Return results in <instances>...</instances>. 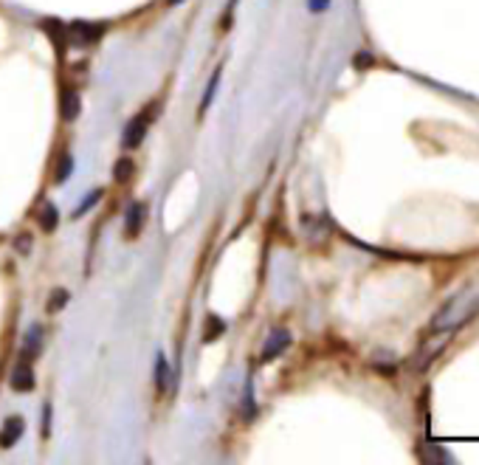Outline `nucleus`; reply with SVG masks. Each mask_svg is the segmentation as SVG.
Listing matches in <instances>:
<instances>
[{"label": "nucleus", "instance_id": "7ed1b4c3", "mask_svg": "<svg viewBox=\"0 0 479 465\" xmlns=\"http://www.w3.org/2000/svg\"><path fill=\"white\" fill-rule=\"evenodd\" d=\"M23 431H26L23 417H18V414L6 417V420H4V431H0V445H4V448H12V445L20 440Z\"/></svg>", "mask_w": 479, "mask_h": 465}, {"label": "nucleus", "instance_id": "4468645a", "mask_svg": "<svg viewBox=\"0 0 479 465\" xmlns=\"http://www.w3.org/2000/svg\"><path fill=\"white\" fill-rule=\"evenodd\" d=\"M68 299H71V294H68V291H54V296H51V302H48V310H51V313H54V310H60Z\"/></svg>", "mask_w": 479, "mask_h": 465}, {"label": "nucleus", "instance_id": "6e6552de", "mask_svg": "<svg viewBox=\"0 0 479 465\" xmlns=\"http://www.w3.org/2000/svg\"><path fill=\"white\" fill-rule=\"evenodd\" d=\"M133 172H136V164H133L130 158H119L116 166H113V178H116L119 183H127V181L133 178Z\"/></svg>", "mask_w": 479, "mask_h": 465}, {"label": "nucleus", "instance_id": "ddd939ff", "mask_svg": "<svg viewBox=\"0 0 479 465\" xmlns=\"http://www.w3.org/2000/svg\"><path fill=\"white\" fill-rule=\"evenodd\" d=\"M71 172H74V158H71V155H63V158H60V169H57V183H63Z\"/></svg>", "mask_w": 479, "mask_h": 465}, {"label": "nucleus", "instance_id": "dca6fc26", "mask_svg": "<svg viewBox=\"0 0 479 465\" xmlns=\"http://www.w3.org/2000/svg\"><path fill=\"white\" fill-rule=\"evenodd\" d=\"M48 428H51V409L46 406V414H43V434H48Z\"/></svg>", "mask_w": 479, "mask_h": 465}, {"label": "nucleus", "instance_id": "0eeeda50", "mask_svg": "<svg viewBox=\"0 0 479 465\" xmlns=\"http://www.w3.org/2000/svg\"><path fill=\"white\" fill-rule=\"evenodd\" d=\"M141 223H144V206H141V203H133L130 211H127V223H124L130 237H136L138 231H141Z\"/></svg>", "mask_w": 479, "mask_h": 465}, {"label": "nucleus", "instance_id": "20e7f679", "mask_svg": "<svg viewBox=\"0 0 479 465\" xmlns=\"http://www.w3.org/2000/svg\"><path fill=\"white\" fill-rule=\"evenodd\" d=\"M12 386H15L18 392H32V389H34V372H32V361L20 358V364H18V367H15V372H12Z\"/></svg>", "mask_w": 479, "mask_h": 465}, {"label": "nucleus", "instance_id": "423d86ee", "mask_svg": "<svg viewBox=\"0 0 479 465\" xmlns=\"http://www.w3.org/2000/svg\"><path fill=\"white\" fill-rule=\"evenodd\" d=\"M79 96H77V91H71V88H65L63 91V96H60V110H63V119H77L79 116Z\"/></svg>", "mask_w": 479, "mask_h": 465}, {"label": "nucleus", "instance_id": "f8f14e48", "mask_svg": "<svg viewBox=\"0 0 479 465\" xmlns=\"http://www.w3.org/2000/svg\"><path fill=\"white\" fill-rule=\"evenodd\" d=\"M40 223H43V228H46V231H54V228H57V209H54L51 203L43 209V217H40Z\"/></svg>", "mask_w": 479, "mask_h": 465}, {"label": "nucleus", "instance_id": "9d476101", "mask_svg": "<svg viewBox=\"0 0 479 465\" xmlns=\"http://www.w3.org/2000/svg\"><path fill=\"white\" fill-rule=\"evenodd\" d=\"M220 71H223V68H217V71L211 74V82H209V88H206V93H203V99H200V113H206V107H209L211 99H214V91H217V85H220Z\"/></svg>", "mask_w": 479, "mask_h": 465}, {"label": "nucleus", "instance_id": "9b49d317", "mask_svg": "<svg viewBox=\"0 0 479 465\" xmlns=\"http://www.w3.org/2000/svg\"><path fill=\"white\" fill-rule=\"evenodd\" d=\"M209 325H211V327H209V330H203V341H214V339L225 330V325H223L217 316H209Z\"/></svg>", "mask_w": 479, "mask_h": 465}, {"label": "nucleus", "instance_id": "2eb2a0df", "mask_svg": "<svg viewBox=\"0 0 479 465\" xmlns=\"http://www.w3.org/2000/svg\"><path fill=\"white\" fill-rule=\"evenodd\" d=\"M99 197H102V189H96L93 195H88V197L82 200V206H79V211H77V214H85V211H88V209H91V206H93V203H96Z\"/></svg>", "mask_w": 479, "mask_h": 465}, {"label": "nucleus", "instance_id": "39448f33", "mask_svg": "<svg viewBox=\"0 0 479 465\" xmlns=\"http://www.w3.org/2000/svg\"><path fill=\"white\" fill-rule=\"evenodd\" d=\"M288 344H291V333H288V330H277V333H271V339H268V344H265V350H263V358H265V361L277 358V355H280Z\"/></svg>", "mask_w": 479, "mask_h": 465}, {"label": "nucleus", "instance_id": "f03ea898", "mask_svg": "<svg viewBox=\"0 0 479 465\" xmlns=\"http://www.w3.org/2000/svg\"><path fill=\"white\" fill-rule=\"evenodd\" d=\"M102 34H105V26H99V23L77 20L68 26V43H74V46H93L102 40Z\"/></svg>", "mask_w": 479, "mask_h": 465}, {"label": "nucleus", "instance_id": "f257e3e1", "mask_svg": "<svg viewBox=\"0 0 479 465\" xmlns=\"http://www.w3.org/2000/svg\"><path fill=\"white\" fill-rule=\"evenodd\" d=\"M155 107H158V102H152L144 113H138L136 119H130V122H127V127H124V147H127V150H133V147H138V144L144 141L147 127H150V124H152V119H155V116H152V110H155Z\"/></svg>", "mask_w": 479, "mask_h": 465}, {"label": "nucleus", "instance_id": "1a4fd4ad", "mask_svg": "<svg viewBox=\"0 0 479 465\" xmlns=\"http://www.w3.org/2000/svg\"><path fill=\"white\" fill-rule=\"evenodd\" d=\"M155 386H158L161 392L169 386V364H166V358H164V355H158V358H155Z\"/></svg>", "mask_w": 479, "mask_h": 465}, {"label": "nucleus", "instance_id": "f3484780", "mask_svg": "<svg viewBox=\"0 0 479 465\" xmlns=\"http://www.w3.org/2000/svg\"><path fill=\"white\" fill-rule=\"evenodd\" d=\"M181 4V0H169V6H178Z\"/></svg>", "mask_w": 479, "mask_h": 465}]
</instances>
